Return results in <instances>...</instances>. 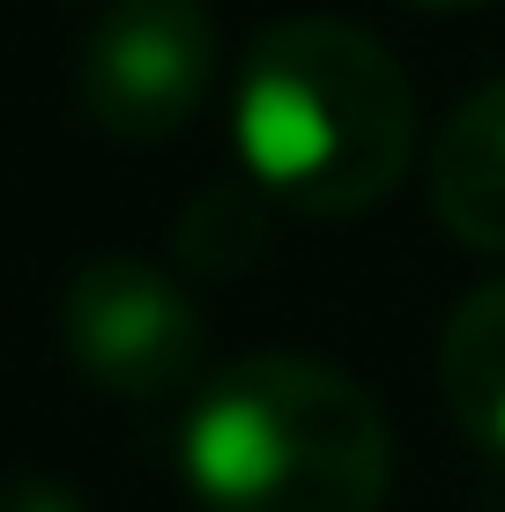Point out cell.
<instances>
[{
  "label": "cell",
  "mask_w": 505,
  "mask_h": 512,
  "mask_svg": "<svg viewBox=\"0 0 505 512\" xmlns=\"http://www.w3.org/2000/svg\"><path fill=\"white\" fill-rule=\"evenodd\" d=\"M179 475L208 512H379L394 438L335 364L238 357L201 379L179 423Z\"/></svg>",
  "instance_id": "2"
},
{
  "label": "cell",
  "mask_w": 505,
  "mask_h": 512,
  "mask_svg": "<svg viewBox=\"0 0 505 512\" xmlns=\"http://www.w3.org/2000/svg\"><path fill=\"white\" fill-rule=\"evenodd\" d=\"M431 216L468 253H505V75L446 112L431 149Z\"/></svg>",
  "instance_id": "5"
},
{
  "label": "cell",
  "mask_w": 505,
  "mask_h": 512,
  "mask_svg": "<svg viewBox=\"0 0 505 512\" xmlns=\"http://www.w3.org/2000/svg\"><path fill=\"white\" fill-rule=\"evenodd\" d=\"M60 342L75 357V372H90L104 394L164 401L201 372L208 320L179 275L112 253V260L75 268V282L60 297Z\"/></svg>",
  "instance_id": "3"
},
{
  "label": "cell",
  "mask_w": 505,
  "mask_h": 512,
  "mask_svg": "<svg viewBox=\"0 0 505 512\" xmlns=\"http://www.w3.org/2000/svg\"><path fill=\"white\" fill-rule=\"evenodd\" d=\"M0 512H90V505L52 475H15V483H0Z\"/></svg>",
  "instance_id": "8"
},
{
  "label": "cell",
  "mask_w": 505,
  "mask_h": 512,
  "mask_svg": "<svg viewBox=\"0 0 505 512\" xmlns=\"http://www.w3.org/2000/svg\"><path fill=\"white\" fill-rule=\"evenodd\" d=\"M409 8H483V0H409Z\"/></svg>",
  "instance_id": "9"
},
{
  "label": "cell",
  "mask_w": 505,
  "mask_h": 512,
  "mask_svg": "<svg viewBox=\"0 0 505 512\" xmlns=\"http://www.w3.org/2000/svg\"><path fill=\"white\" fill-rule=\"evenodd\" d=\"M439 386L446 409L491 461H505V282L468 290L439 334Z\"/></svg>",
  "instance_id": "6"
},
{
  "label": "cell",
  "mask_w": 505,
  "mask_h": 512,
  "mask_svg": "<svg viewBox=\"0 0 505 512\" xmlns=\"http://www.w3.org/2000/svg\"><path fill=\"white\" fill-rule=\"evenodd\" d=\"M179 253L201 275H238L260 253V208L238 186L201 193V208H186V223H179Z\"/></svg>",
  "instance_id": "7"
},
{
  "label": "cell",
  "mask_w": 505,
  "mask_h": 512,
  "mask_svg": "<svg viewBox=\"0 0 505 512\" xmlns=\"http://www.w3.org/2000/svg\"><path fill=\"white\" fill-rule=\"evenodd\" d=\"M231 141L298 216H364L416 164V90L387 45L335 15H290L238 60Z\"/></svg>",
  "instance_id": "1"
},
{
  "label": "cell",
  "mask_w": 505,
  "mask_h": 512,
  "mask_svg": "<svg viewBox=\"0 0 505 512\" xmlns=\"http://www.w3.org/2000/svg\"><path fill=\"white\" fill-rule=\"evenodd\" d=\"M82 112L119 141H164L216 90V23L201 0H112L82 38Z\"/></svg>",
  "instance_id": "4"
}]
</instances>
